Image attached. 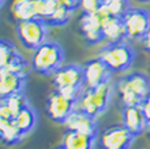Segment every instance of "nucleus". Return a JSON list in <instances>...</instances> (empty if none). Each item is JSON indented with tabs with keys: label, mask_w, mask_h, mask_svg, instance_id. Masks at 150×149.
Returning <instances> with one entry per match:
<instances>
[{
	"label": "nucleus",
	"mask_w": 150,
	"mask_h": 149,
	"mask_svg": "<svg viewBox=\"0 0 150 149\" xmlns=\"http://www.w3.org/2000/svg\"><path fill=\"white\" fill-rule=\"evenodd\" d=\"M112 97L111 81H107L96 88H85L81 96L76 101V109L90 115L91 118H98L107 110Z\"/></svg>",
	"instance_id": "nucleus-2"
},
{
	"label": "nucleus",
	"mask_w": 150,
	"mask_h": 149,
	"mask_svg": "<svg viewBox=\"0 0 150 149\" xmlns=\"http://www.w3.org/2000/svg\"><path fill=\"white\" fill-rule=\"evenodd\" d=\"M146 133H148V136L150 139V119L148 120V124H146Z\"/></svg>",
	"instance_id": "nucleus-26"
},
{
	"label": "nucleus",
	"mask_w": 150,
	"mask_h": 149,
	"mask_svg": "<svg viewBox=\"0 0 150 149\" xmlns=\"http://www.w3.org/2000/svg\"><path fill=\"white\" fill-rule=\"evenodd\" d=\"M127 38L132 41L144 39L150 29V12L140 7H132L123 16Z\"/></svg>",
	"instance_id": "nucleus-7"
},
{
	"label": "nucleus",
	"mask_w": 150,
	"mask_h": 149,
	"mask_svg": "<svg viewBox=\"0 0 150 149\" xmlns=\"http://www.w3.org/2000/svg\"><path fill=\"white\" fill-rule=\"evenodd\" d=\"M26 77L13 72L8 68L0 70V99L8 98L9 96L22 92Z\"/></svg>",
	"instance_id": "nucleus-15"
},
{
	"label": "nucleus",
	"mask_w": 150,
	"mask_h": 149,
	"mask_svg": "<svg viewBox=\"0 0 150 149\" xmlns=\"http://www.w3.org/2000/svg\"><path fill=\"white\" fill-rule=\"evenodd\" d=\"M11 13L17 22L35 18V0H13L11 4Z\"/></svg>",
	"instance_id": "nucleus-18"
},
{
	"label": "nucleus",
	"mask_w": 150,
	"mask_h": 149,
	"mask_svg": "<svg viewBox=\"0 0 150 149\" xmlns=\"http://www.w3.org/2000/svg\"><path fill=\"white\" fill-rule=\"evenodd\" d=\"M103 38L107 39L110 43L115 42H123L127 38L125 26L123 22V17L106 16L102 24Z\"/></svg>",
	"instance_id": "nucleus-16"
},
{
	"label": "nucleus",
	"mask_w": 150,
	"mask_h": 149,
	"mask_svg": "<svg viewBox=\"0 0 150 149\" xmlns=\"http://www.w3.org/2000/svg\"><path fill=\"white\" fill-rule=\"evenodd\" d=\"M22 135L16 127L14 119L11 118L4 102L0 99V141L7 145H14L20 143Z\"/></svg>",
	"instance_id": "nucleus-13"
},
{
	"label": "nucleus",
	"mask_w": 150,
	"mask_h": 149,
	"mask_svg": "<svg viewBox=\"0 0 150 149\" xmlns=\"http://www.w3.org/2000/svg\"><path fill=\"white\" fill-rule=\"evenodd\" d=\"M4 1H5V0H0V7L3 5V3H4Z\"/></svg>",
	"instance_id": "nucleus-29"
},
{
	"label": "nucleus",
	"mask_w": 150,
	"mask_h": 149,
	"mask_svg": "<svg viewBox=\"0 0 150 149\" xmlns=\"http://www.w3.org/2000/svg\"><path fill=\"white\" fill-rule=\"evenodd\" d=\"M18 55L16 46L11 41L0 39V70L8 67L9 63Z\"/></svg>",
	"instance_id": "nucleus-22"
},
{
	"label": "nucleus",
	"mask_w": 150,
	"mask_h": 149,
	"mask_svg": "<svg viewBox=\"0 0 150 149\" xmlns=\"http://www.w3.org/2000/svg\"><path fill=\"white\" fill-rule=\"evenodd\" d=\"M136 1H138V3H149L150 0H136Z\"/></svg>",
	"instance_id": "nucleus-27"
},
{
	"label": "nucleus",
	"mask_w": 150,
	"mask_h": 149,
	"mask_svg": "<svg viewBox=\"0 0 150 149\" xmlns=\"http://www.w3.org/2000/svg\"><path fill=\"white\" fill-rule=\"evenodd\" d=\"M131 8L129 0H103V5L100 9L107 16L123 17Z\"/></svg>",
	"instance_id": "nucleus-20"
},
{
	"label": "nucleus",
	"mask_w": 150,
	"mask_h": 149,
	"mask_svg": "<svg viewBox=\"0 0 150 149\" xmlns=\"http://www.w3.org/2000/svg\"><path fill=\"white\" fill-rule=\"evenodd\" d=\"M64 51L59 43L46 41L33 51L30 64L31 68L39 74H52L63 65Z\"/></svg>",
	"instance_id": "nucleus-3"
},
{
	"label": "nucleus",
	"mask_w": 150,
	"mask_h": 149,
	"mask_svg": "<svg viewBox=\"0 0 150 149\" xmlns=\"http://www.w3.org/2000/svg\"><path fill=\"white\" fill-rule=\"evenodd\" d=\"M65 128L76 132H81L89 136L97 137V122L96 118H91L90 115L82 113L80 110H74L68 119L65 120Z\"/></svg>",
	"instance_id": "nucleus-14"
},
{
	"label": "nucleus",
	"mask_w": 150,
	"mask_h": 149,
	"mask_svg": "<svg viewBox=\"0 0 150 149\" xmlns=\"http://www.w3.org/2000/svg\"><path fill=\"white\" fill-rule=\"evenodd\" d=\"M96 137L67 130L63 135L62 145L67 149H93Z\"/></svg>",
	"instance_id": "nucleus-17"
},
{
	"label": "nucleus",
	"mask_w": 150,
	"mask_h": 149,
	"mask_svg": "<svg viewBox=\"0 0 150 149\" xmlns=\"http://www.w3.org/2000/svg\"><path fill=\"white\" fill-rule=\"evenodd\" d=\"M112 72H124L134 62V50L125 42H115L106 45L98 56Z\"/></svg>",
	"instance_id": "nucleus-5"
},
{
	"label": "nucleus",
	"mask_w": 150,
	"mask_h": 149,
	"mask_svg": "<svg viewBox=\"0 0 150 149\" xmlns=\"http://www.w3.org/2000/svg\"><path fill=\"white\" fill-rule=\"evenodd\" d=\"M106 16L107 15L102 9L97 13H83L81 16L79 21L80 30L88 43L97 45L102 39H105L102 33V24Z\"/></svg>",
	"instance_id": "nucleus-10"
},
{
	"label": "nucleus",
	"mask_w": 150,
	"mask_h": 149,
	"mask_svg": "<svg viewBox=\"0 0 150 149\" xmlns=\"http://www.w3.org/2000/svg\"><path fill=\"white\" fill-rule=\"evenodd\" d=\"M52 84L55 90L64 94L68 98L77 101L82 90L85 89L82 67L76 64L62 65L52 73Z\"/></svg>",
	"instance_id": "nucleus-4"
},
{
	"label": "nucleus",
	"mask_w": 150,
	"mask_h": 149,
	"mask_svg": "<svg viewBox=\"0 0 150 149\" xmlns=\"http://www.w3.org/2000/svg\"><path fill=\"white\" fill-rule=\"evenodd\" d=\"M142 42H144V48H145V51H146L148 54H150V29L148 30L146 35L144 37Z\"/></svg>",
	"instance_id": "nucleus-25"
},
{
	"label": "nucleus",
	"mask_w": 150,
	"mask_h": 149,
	"mask_svg": "<svg viewBox=\"0 0 150 149\" xmlns=\"http://www.w3.org/2000/svg\"><path fill=\"white\" fill-rule=\"evenodd\" d=\"M47 26L48 25L43 20L35 17V18L17 22L16 33L22 46L28 50L34 51L43 42L47 41L46 39L47 38Z\"/></svg>",
	"instance_id": "nucleus-6"
},
{
	"label": "nucleus",
	"mask_w": 150,
	"mask_h": 149,
	"mask_svg": "<svg viewBox=\"0 0 150 149\" xmlns=\"http://www.w3.org/2000/svg\"><path fill=\"white\" fill-rule=\"evenodd\" d=\"M117 97L123 106L141 105L150 92V80L146 74L141 72H133L120 77L115 82Z\"/></svg>",
	"instance_id": "nucleus-1"
},
{
	"label": "nucleus",
	"mask_w": 150,
	"mask_h": 149,
	"mask_svg": "<svg viewBox=\"0 0 150 149\" xmlns=\"http://www.w3.org/2000/svg\"><path fill=\"white\" fill-rule=\"evenodd\" d=\"M74 109H76V101L65 97L57 90H54L46 101L47 115L56 123H65V120L74 111Z\"/></svg>",
	"instance_id": "nucleus-8"
},
{
	"label": "nucleus",
	"mask_w": 150,
	"mask_h": 149,
	"mask_svg": "<svg viewBox=\"0 0 150 149\" xmlns=\"http://www.w3.org/2000/svg\"><path fill=\"white\" fill-rule=\"evenodd\" d=\"M1 101L4 102V105H5V107H7L8 113H9L11 118H13V119L16 118L17 114H18L25 106L29 105L26 97H25V94L22 93V92L12 94V96H9L8 98H4V99H1Z\"/></svg>",
	"instance_id": "nucleus-21"
},
{
	"label": "nucleus",
	"mask_w": 150,
	"mask_h": 149,
	"mask_svg": "<svg viewBox=\"0 0 150 149\" xmlns=\"http://www.w3.org/2000/svg\"><path fill=\"white\" fill-rule=\"evenodd\" d=\"M141 109H142L144 114L146 115V118H148V120L150 119V92L148 93V96L145 97V99L142 101V104L140 105Z\"/></svg>",
	"instance_id": "nucleus-24"
},
{
	"label": "nucleus",
	"mask_w": 150,
	"mask_h": 149,
	"mask_svg": "<svg viewBox=\"0 0 150 149\" xmlns=\"http://www.w3.org/2000/svg\"><path fill=\"white\" fill-rule=\"evenodd\" d=\"M134 137L123 124H116L103 131L99 144L102 149H131Z\"/></svg>",
	"instance_id": "nucleus-9"
},
{
	"label": "nucleus",
	"mask_w": 150,
	"mask_h": 149,
	"mask_svg": "<svg viewBox=\"0 0 150 149\" xmlns=\"http://www.w3.org/2000/svg\"><path fill=\"white\" fill-rule=\"evenodd\" d=\"M82 73L85 88H96L98 85L111 81V74L114 72L99 58H96L83 64Z\"/></svg>",
	"instance_id": "nucleus-11"
},
{
	"label": "nucleus",
	"mask_w": 150,
	"mask_h": 149,
	"mask_svg": "<svg viewBox=\"0 0 150 149\" xmlns=\"http://www.w3.org/2000/svg\"><path fill=\"white\" fill-rule=\"evenodd\" d=\"M56 149H67V148H64L63 145H60V147H59V148H56Z\"/></svg>",
	"instance_id": "nucleus-28"
},
{
	"label": "nucleus",
	"mask_w": 150,
	"mask_h": 149,
	"mask_svg": "<svg viewBox=\"0 0 150 149\" xmlns=\"http://www.w3.org/2000/svg\"><path fill=\"white\" fill-rule=\"evenodd\" d=\"M103 5V0H80V7L83 13H97Z\"/></svg>",
	"instance_id": "nucleus-23"
},
{
	"label": "nucleus",
	"mask_w": 150,
	"mask_h": 149,
	"mask_svg": "<svg viewBox=\"0 0 150 149\" xmlns=\"http://www.w3.org/2000/svg\"><path fill=\"white\" fill-rule=\"evenodd\" d=\"M14 123L22 136L29 133L37 124V114L30 106H25L14 118Z\"/></svg>",
	"instance_id": "nucleus-19"
},
{
	"label": "nucleus",
	"mask_w": 150,
	"mask_h": 149,
	"mask_svg": "<svg viewBox=\"0 0 150 149\" xmlns=\"http://www.w3.org/2000/svg\"><path fill=\"white\" fill-rule=\"evenodd\" d=\"M122 120L123 126L133 133L134 136H138L146 131V124H148V118L144 114L142 109L140 105L137 106H125L122 111Z\"/></svg>",
	"instance_id": "nucleus-12"
}]
</instances>
